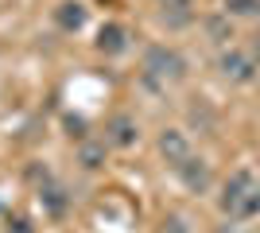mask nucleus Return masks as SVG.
<instances>
[{
    "label": "nucleus",
    "instance_id": "obj_1",
    "mask_svg": "<svg viewBox=\"0 0 260 233\" xmlns=\"http://www.w3.org/2000/svg\"><path fill=\"white\" fill-rule=\"evenodd\" d=\"M221 214L229 222H249L260 214V179L252 171H233L221 187Z\"/></svg>",
    "mask_w": 260,
    "mask_h": 233
},
{
    "label": "nucleus",
    "instance_id": "obj_2",
    "mask_svg": "<svg viewBox=\"0 0 260 233\" xmlns=\"http://www.w3.org/2000/svg\"><path fill=\"white\" fill-rule=\"evenodd\" d=\"M144 74L152 78V82H183L186 78V58L171 47H148V55H144Z\"/></svg>",
    "mask_w": 260,
    "mask_h": 233
},
{
    "label": "nucleus",
    "instance_id": "obj_3",
    "mask_svg": "<svg viewBox=\"0 0 260 233\" xmlns=\"http://www.w3.org/2000/svg\"><path fill=\"white\" fill-rule=\"evenodd\" d=\"M159 155H163V163L171 167V171H179L194 152H190V140H186L179 128H167V132H159Z\"/></svg>",
    "mask_w": 260,
    "mask_h": 233
},
{
    "label": "nucleus",
    "instance_id": "obj_4",
    "mask_svg": "<svg viewBox=\"0 0 260 233\" xmlns=\"http://www.w3.org/2000/svg\"><path fill=\"white\" fill-rule=\"evenodd\" d=\"M217 70H221L229 82H252V74H256V62H252L245 51H233V47H229L225 55L217 58Z\"/></svg>",
    "mask_w": 260,
    "mask_h": 233
},
{
    "label": "nucleus",
    "instance_id": "obj_5",
    "mask_svg": "<svg viewBox=\"0 0 260 233\" xmlns=\"http://www.w3.org/2000/svg\"><path fill=\"white\" fill-rule=\"evenodd\" d=\"M105 140H109V144H117V148H132L136 140H140V124L132 121L128 113H120V117H113V121H109Z\"/></svg>",
    "mask_w": 260,
    "mask_h": 233
},
{
    "label": "nucleus",
    "instance_id": "obj_6",
    "mask_svg": "<svg viewBox=\"0 0 260 233\" xmlns=\"http://www.w3.org/2000/svg\"><path fill=\"white\" fill-rule=\"evenodd\" d=\"M175 175L183 179V187L186 190H194V194H202V190L210 187V167H206V159H198V155H190Z\"/></svg>",
    "mask_w": 260,
    "mask_h": 233
},
{
    "label": "nucleus",
    "instance_id": "obj_7",
    "mask_svg": "<svg viewBox=\"0 0 260 233\" xmlns=\"http://www.w3.org/2000/svg\"><path fill=\"white\" fill-rule=\"evenodd\" d=\"M155 8H159L163 23L167 27H186L190 23V16H194V0H155Z\"/></svg>",
    "mask_w": 260,
    "mask_h": 233
},
{
    "label": "nucleus",
    "instance_id": "obj_8",
    "mask_svg": "<svg viewBox=\"0 0 260 233\" xmlns=\"http://www.w3.org/2000/svg\"><path fill=\"white\" fill-rule=\"evenodd\" d=\"M98 51L101 55H120V51H128V31H124L120 23H105L98 31Z\"/></svg>",
    "mask_w": 260,
    "mask_h": 233
},
{
    "label": "nucleus",
    "instance_id": "obj_9",
    "mask_svg": "<svg viewBox=\"0 0 260 233\" xmlns=\"http://www.w3.org/2000/svg\"><path fill=\"white\" fill-rule=\"evenodd\" d=\"M54 23H58L62 31H82V27H86V8H82L78 0H62V4L54 8Z\"/></svg>",
    "mask_w": 260,
    "mask_h": 233
},
{
    "label": "nucleus",
    "instance_id": "obj_10",
    "mask_svg": "<svg viewBox=\"0 0 260 233\" xmlns=\"http://www.w3.org/2000/svg\"><path fill=\"white\" fill-rule=\"evenodd\" d=\"M39 202H43V210L51 214V218H62L66 214V190L54 183V179H47L43 187H39Z\"/></svg>",
    "mask_w": 260,
    "mask_h": 233
},
{
    "label": "nucleus",
    "instance_id": "obj_11",
    "mask_svg": "<svg viewBox=\"0 0 260 233\" xmlns=\"http://www.w3.org/2000/svg\"><path fill=\"white\" fill-rule=\"evenodd\" d=\"M225 16H260V0H225Z\"/></svg>",
    "mask_w": 260,
    "mask_h": 233
},
{
    "label": "nucleus",
    "instance_id": "obj_12",
    "mask_svg": "<svg viewBox=\"0 0 260 233\" xmlns=\"http://www.w3.org/2000/svg\"><path fill=\"white\" fill-rule=\"evenodd\" d=\"M101 159H105V144H82V167H101Z\"/></svg>",
    "mask_w": 260,
    "mask_h": 233
},
{
    "label": "nucleus",
    "instance_id": "obj_13",
    "mask_svg": "<svg viewBox=\"0 0 260 233\" xmlns=\"http://www.w3.org/2000/svg\"><path fill=\"white\" fill-rule=\"evenodd\" d=\"M66 128H70V136H78V140L86 136V121H82V117H66Z\"/></svg>",
    "mask_w": 260,
    "mask_h": 233
},
{
    "label": "nucleus",
    "instance_id": "obj_14",
    "mask_svg": "<svg viewBox=\"0 0 260 233\" xmlns=\"http://www.w3.org/2000/svg\"><path fill=\"white\" fill-rule=\"evenodd\" d=\"M8 233H35L27 225V218H8Z\"/></svg>",
    "mask_w": 260,
    "mask_h": 233
},
{
    "label": "nucleus",
    "instance_id": "obj_15",
    "mask_svg": "<svg viewBox=\"0 0 260 233\" xmlns=\"http://www.w3.org/2000/svg\"><path fill=\"white\" fill-rule=\"evenodd\" d=\"M249 58L256 62V70H260V35H252V47H249Z\"/></svg>",
    "mask_w": 260,
    "mask_h": 233
},
{
    "label": "nucleus",
    "instance_id": "obj_16",
    "mask_svg": "<svg viewBox=\"0 0 260 233\" xmlns=\"http://www.w3.org/2000/svg\"><path fill=\"white\" fill-rule=\"evenodd\" d=\"M225 233H241V225H229V229H225Z\"/></svg>",
    "mask_w": 260,
    "mask_h": 233
}]
</instances>
